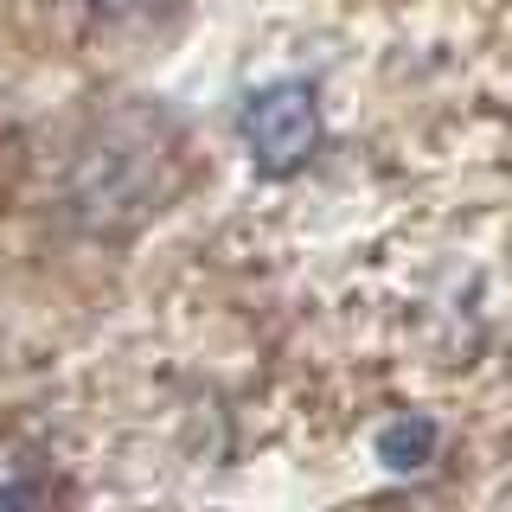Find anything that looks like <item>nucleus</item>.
<instances>
[{
  "label": "nucleus",
  "mask_w": 512,
  "mask_h": 512,
  "mask_svg": "<svg viewBox=\"0 0 512 512\" xmlns=\"http://www.w3.org/2000/svg\"><path fill=\"white\" fill-rule=\"evenodd\" d=\"M314 141H320V109L308 84H269L244 103V148L263 173L282 180V173L308 167Z\"/></svg>",
  "instance_id": "nucleus-1"
},
{
  "label": "nucleus",
  "mask_w": 512,
  "mask_h": 512,
  "mask_svg": "<svg viewBox=\"0 0 512 512\" xmlns=\"http://www.w3.org/2000/svg\"><path fill=\"white\" fill-rule=\"evenodd\" d=\"M436 442H442V429L429 423V416H397V423L378 429V461L397 468V474L429 468V461H436Z\"/></svg>",
  "instance_id": "nucleus-2"
},
{
  "label": "nucleus",
  "mask_w": 512,
  "mask_h": 512,
  "mask_svg": "<svg viewBox=\"0 0 512 512\" xmlns=\"http://www.w3.org/2000/svg\"><path fill=\"white\" fill-rule=\"evenodd\" d=\"M96 7H103L109 20H128V13H148V7H160V0H96Z\"/></svg>",
  "instance_id": "nucleus-3"
}]
</instances>
